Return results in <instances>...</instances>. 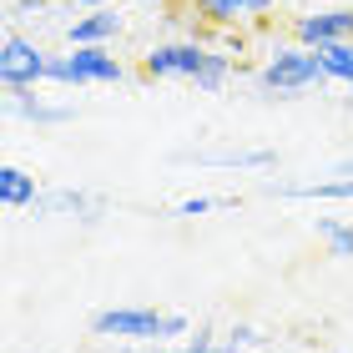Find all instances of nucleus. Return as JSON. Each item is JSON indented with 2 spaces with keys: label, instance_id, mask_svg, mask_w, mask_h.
Instances as JSON below:
<instances>
[{
  "label": "nucleus",
  "instance_id": "f257e3e1",
  "mask_svg": "<svg viewBox=\"0 0 353 353\" xmlns=\"http://www.w3.org/2000/svg\"><path fill=\"white\" fill-rule=\"evenodd\" d=\"M91 333L117 343H182L192 339V318L157 313V308H101L91 318Z\"/></svg>",
  "mask_w": 353,
  "mask_h": 353
},
{
  "label": "nucleus",
  "instance_id": "f03ea898",
  "mask_svg": "<svg viewBox=\"0 0 353 353\" xmlns=\"http://www.w3.org/2000/svg\"><path fill=\"white\" fill-rule=\"evenodd\" d=\"M323 81H328L323 61H318V51H308V46H278L258 71V86L268 96H283V101H293V96L323 86Z\"/></svg>",
  "mask_w": 353,
  "mask_h": 353
},
{
  "label": "nucleus",
  "instance_id": "7ed1b4c3",
  "mask_svg": "<svg viewBox=\"0 0 353 353\" xmlns=\"http://www.w3.org/2000/svg\"><path fill=\"white\" fill-rule=\"evenodd\" d=\"M46 66H51V51L36 46L30 36H21V30H10L6 46H0V86L6 91H41Z\"/></svg>",
  "mask_w": 353,
  "mask_h": 353
},
{
  "label": "nucleus",
  "instance_id": "20e7f679",
  "mask_svg": "<svg viewBox=\"0 0 353 353\" xmlns=\"http://www.w3.org/2000/svg\"><path fill=\"white\" fill-rule=\"evenodd\" d=\"M207 51L212 46H202V41H162L141 56V76H152V81H172V76L176 81H197Z\"/></svg>",
  "mask_w": 353,
  "mask_h": 353
},
{
  "label": "nucleus",
  "instance_id": "39448f33",
  "mask_svg": "<svg viewBox=\"0 0 353 353\" xmlns=\"http://www.w3.org/2000/svg\"><path fill=\"white\" fill-rule=\"evenodd\" d=\"M126 66L106 46H71L66 51V86H121Z\"/></svg>",
  "mask_w": 353,
  "mask_h": 353
},
{
  "label": "nucleus",
  "instance_id": "423d86ee",
  "mask_svg": "<svg viewBox=\"0 0 353 353\" xmlns=\"http://www.w3.org/2000/svg\"><path fill=\"white\" fill-rule=\"evenodd\" d=\"M298 46L308 51H323L333 41H353V6H323V10H303L293 21Z\"/></svg>",
  "mask_w": 353,
  "mask_h": 353
},
{
  "label": "nucleus",
  "instance_id": "0eeeda50",
  "mask_svg": "<svg viewBox=\"0 0 353 353\" xmlns=\"http://www.w3.org/2000/svg\"><path fill=\"white\" fill-rule=\"evenodd\" d=\"M121 10L117 6H106V10H86V15H76V21L66 26V41L71 46H111L121 36Z\"/></svg>",
  "mask_w": 353,
  "mask_h": 353
},
{
  "label": "nucleus",
  "instance_id": "6e6552de",
  "mask_svg": "<svg viewBox=\"0 0 353 353\" xmlns=\"http://www.w3.org/2000/svg\"><path fill=\"white\" fill-rule=\"evenodd\" d=\"M0 202L10 207V212H26V207H36L41 202V182L30 176L26 167H0Z\"/></svg>",
  "mask_w": 353,
  "mask_h": 353
},
{
  "label": "nucleus",
  "instance_id": "1a4fd4ad",
  "mask_svg": "<svg viewBox=\"0 0 353 353\" xmlns=\"http://www.w3.org/2000/svg\"><path fill=\"white\" fill-rule=\"evenodd\" d=\"M6 101H10L15 117H26V121H36V126H61V121L76 117L71 106H51V101H41L36 91H6Z\"/></svg>",
  "mask_w": 353,
  "mask_h": 353
},
{
  "label": "nucleus",
  "instance_id": "9d476101",
  "mask_svg": "<svg viewBox=\"0 0 353 353\" xmlns=\"http://www.w3.org/2000/svg\"><path fill=\"white\" fill-rule=\"evenodd\" d=\"M192 15L202 26H237V21H252V0H192Z\"/></svg>",
  "mask_w": 353,
  "mask_h": 353
},
{
  "label": "nucleus",
  "instance_id": "9b49d317",
  "mask_svg": "<svg viewBox=\"0 0 353 353\" xmlns=\"http://www.w3.org/2000/svg\"><path fill=\"white\" fill-rule=\"evenodd\" d=\"M283 197H298V202H353V176L308 182V187H283Z\"/></svg>",
  "mask_w": 353,
  "mask_h": 353
},
{
  "label": "nucleus",
  "instance_id": "f8f14e48",
  "mask_svg": "<svg viewBox=\"0 0 353 353\" xmlns=\"http://www.w3.org/2000/svg\"><path fill=\"white\" fill-rule=\"evenodd\" d=\"M318 61H323V76H328V81L353 86V41H333V46H323V51H318Z\"/></svg>",
  "mask_w": 353,
  "mask_h": 353
},
{
  "label": "nucleus",
  "instance_id": "ddd939ff",
  "mask_svg": "<svg viewBox=\"0 0 353 353\" xmlns=\"http://www.w3.org/2000/svg\"><path fill=\"white\" fill-rule=\"evenodd\" d=\"M187 162H202V167H252V172H263V167H272V152H197V157H187Z\"/></svg>",
  "mask_w": 353,
  "mask_h": 353
},
{
  "label": "nucleus",
  "instance_id": "4468645a",
  "mask_svg": "<svg viewBox=\"0 0 353 353\" xmlns=\"http://www.w3.org/2000/svg\"><path fill=\"white\" fill-rule=\"evenodd\" d=\"M232 81V56L228 51H207V61H202V71H197V91H222Z\"/></svg>",
  "mask_w": 353,
  "mask_h": 353
},
{
  "label": "nucleus",
  "instance_id": "2eb2a0df",
  "mask_svg": "<svg viewBox=\"0 0 353 353\" xmlns=\"http://www.w3.org/2000/svg\"><path fill=\"white\" fill-rule=\"evenodd\" d=\"M318 237L328 243L333 258H353V228H348V222H339V217H318Z\"/></svg>",
  "mask_w": 353,
  "mask_h": 353
},
{
  "label": "nucleus",
  "instance_id": "dca6fc26",
  "mask_svg": "<svg viewBox=\"0 0 353 353\" xmlns=\"http://www.w3.org/2000/svg\"><path fill=\"white\" fill-rule=\"evenodd\" d=\"M222 343H228V353H237V348H258V343H263V333L252 328V323H232L228 333H222Z\"/></svg>",
  "mask_w": 353,
  "mask_h": 353
},
{
  "label": "nucleus",
  "instance_id": "f3484780",
  "mask_svg": "<svg viewBox=\"0 0 353 353\" xmlns=\"http://www.w3.org/2000/svg\"><path fill=\"white\" fill-rule=\"evenodd\" d=\"M212 207H222V202L217 197H182V202H176V212H182V217H207Z\"/></svg>",
  "mask_w": 353,
  "mask_h": 353
},
{
  "label": "nucleus",
  "instance_id": "a211bd4d",
  "mask_svg": "<svg viewBox=\"0 0 353 353\" xmlns=\"http://www.w3.org/2000/svg\"><path fill=\"white\" fill-rule=\"evenodd\" d=\"M30 10H46V0H10V21H21Z\"/></svg>",
  "mask_w": 353,
  "mask_h": 353
},
{
  "label": "nucleus",
  "instance_id": "6ab92c4d",
  "mask_svg": "<svg viewBox=\"0 0 353 353\" xmlns=\"http://www.w3.org/2000/svg\"><path fill=\"white\" fill-rule=\"evenodd\" d=\"M71 6H76V10H106L111 0H71Z\"/></svg>",
  "mask_w": 353,
  "mask_h": 353
},
{
  "label": "nucleus",
  "instance_id": "aec40b11",
  "mask_svg": "<svg viewBox=\"0 0 353 353\" xmlns=\"http://www.w3.org/2000/svg\"><path fill=\"white\" fill-rule=\"evenodd\" d=\"M157 6H167V0H157Z\"/></svg>",
  "mask_w": 353,
  "mask_h": 353
},
{
  "label": "nucleus",
  "instance_id": "412c9836",
  "mask_svg": "<svg viewBox=\"0 0 353 353\" xmlns=\"http://www.w3.org/2000/svg\"><path fill=\"white\" fill-rule=\"evenodd\" d=\"M348 91H353V86H348Z\"/></svg>",
  "mask_w": 353,
  "mask_h": 353
}]
</instances>
